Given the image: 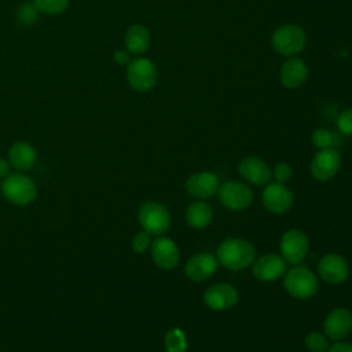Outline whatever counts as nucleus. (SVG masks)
<instances>
[{"label":"nucleus","instance_id":"10","mask_svg":"<svg viewBox=\"0 0 352 352\" xmlns=\"http://www.w3.org/2000/svg\"><path fill=\"white\" fill-rule=\"evenodd\" d=\"M264 206L275 214L286 213L293 205V192L283 183H268L263 191Z\"/></svg>","mask_w":352,"mask_h":352},{"label":"nucleus","instance_id":"6","mask_svg":"<svg viewBox=\"0 0 352 352\" xmlns=\"http://www.w3.org/2000/svg\"><path fill=\"white\" fill-rule=\"evenodd\" d=\"M126 78L135 91L147 92L157 84V66L147 58H136L126 65Z\"/></svg>","mask_w":352,"mask_h":352},{"label":"nucleus","instance_id":"14","mask_svg":"<svg viewBox=\"0 0 352 352\" xmlns=\"http://www.w3.org/2000/svg\"><path fill=\"white\" fill-rule=\"evenodd\" d=\"M324 334L333 341H341L352 331V312L346 308H334L324 319Z\"/></svg>","mask_w":352,"mask_h":352},{"label":"nucleus","instance_id":"11","mask_svg":"<svg viewBox=\"0 0 352 352\" xmlns=\"http://www.w3.org/2000/svg\"><path fill=\"white\" fill-rule=\"evenodd\" d=\"M204 302L214 311H224L232 308L238 300V290L228 283H216L209 286L204 293Z\"/></svg>","mask_w":352,"mask_h":352},{"label":"nucleus","instance_id":"9","mask_svg":"<svg viewBox=\"0 0 352 352\" xmlns=\"http://www.w3.org/2000/svg\"><path fill=\"white\" fill-rule=\"evenodd\" d=\"M341 165L340 153L336 148H320L311 161V175L318 182L333 179Z\"/></svg>","mask_w":352,"mask_h":352},{"label":"nucleus","instance_id":"2","mask_svg":"<svg viewBox=\"0 0 352 352\" xmlns=\"http://www.w3.org/2000/svg\"><path fill=\"white\" fill-rule=\"evenodd\" d=\"M305 32L297 25H282L271 36L272 48L283 56H294L305 47Z\"/></svg>","mask_w":352,"mask_h":352},{"label":"nucleus","instance_id":"3","mask_svg":"<svg viewBox=\"0 0 352 352\" xmlns=\"http://www.w3.org/2000/svg\"><path fill=\"white\" fill-rule=\"evenodd\" d=\"M286 292L294 298H309L318 292V280L314 272L305 265H294L289 270L283 279Z\"/></svg>","mask_w":352,"mask_h":352},{"label":"nucleus","instance_id":"19","mask_svg":"<svg viewBox=\"0 0 352 352\" xmlns=\"http://www.w3.org/2000/svg\"><path fill=\"white\" fill-rule=\"evenodd\" d=\"M308 77L307 63L297 56H290L279 70V80L285 88L294 89L301 87Z\"/></svg>","mask_w":352,"mask_h":352},{"label":"nucleus","instance_id":"33","mask_svg":"<svg viewBox=\"0 0 352 352\" xmlns=\"http://www.w3.org/2000/svg\"><path fill=\"white\" fill-rule=\"evenodd\" d=\"M10 172V162L4 158H0V177L8 176Z\"/></svg>","mask_w":352,"mask_h":352},{"label":"nucleus","instance_id":"21","mask_svg":"<svg viewBox=\"0 0 352 352\" xmlns=\"http://www.w3.org/2000/svg\"><path fill=\"white\" fill-rule=\"evenodd\" d=\"M150 45V32L146 26L135 23L128 28L125 33V47L129 54L140 55L146 52Z\"/></svg>","mask_w":352,"mask_h":352},{"label":"nucleus","instance_id":"13","mask_svg":"<svg viewBox=\"0 0 352 352\" xmlns=\"http://www.w3.org/2000/svg\"><path fill=\"white\" fill-rule=\"evenodd\" d=\"M286 261L278 254H264L253 264V276L261 282H274L286 272Z\"/></svg>","mask_w":352,"mask_h":352},{"label":"nucleus","instance_id":"12","mask_svg":"<svg viewBox=\"0 0 352 352\" xmlns=\"http://www.w3.org/2000/svg\"><path fill=\"white\" fill-rule=\"evenodd\" d=\"M318 271L320 278L330 285H340L346 280L349 268L346 260L336 253L324 254L318 264Z\"/></svg>","mask_w":352,"mask_h":352},{"label":"nucleus","instance_id":"17","mask_svg":"<svg viewBox=\"0 0 352 352\" xmlns=\"http://www.w3.org/2000/svg\"><path fill=\"white\" fill-rule=\"evenodd\" d=\"M186 191L198 199H206L213 197L220 184H219V179L214 173L212 172H198L191 175L187 180H186Z\"/></svg>","mask_w":352,"mask_h":352},{"label":"nucleus","instance_id":"28","mask_svg":"<svg viewBox=\"0 0 352 352\" xmlns=\"http://www.w3.org/2000/svg\"><path fill=\"white\" fill-rule=\"evenodd\" d=\"M337 126L342 135L352 138V107L341 111L337 118Z\"/></svg>","mask_w":352,"mask_h":352},{"label":"nucleus","instance_id":"24","mask_svg":"<svg viewBox=\"0 0 352 352\" xmlns=\"http://www.w3.org/2000/svg\"><path fill=\"white\" fill-rule=\"evenodd\" d=\"M165 349L166 352H186L187 351V340L184 333L180 329H170L165 334Z\"/></svg>","mask_w":352,"mask_h":352},{"label":"nucleus","instance_id":"4","mask_svg":"<svg viewBox=\"0 0 352 352\" xmlns=\"http://www.w3.org/2000/svg\"><path fill=\"white\" fill-rule=\"evenodd\" d=\"M1 192L11 204L26 206L36 199L37 188L30 177L22 173H12L4 179Z\"/></svg>","mask_w":352,"mask_h":352},{"label":"nucleus","instance_id":"30","mask_svg":"<svg viewBox=\"0 0 352 352\" xmlns=\"http://www.w3.org/2000/svg\"><path fill=\"white\" fill-rule=\"evenodd\" d=\"M272 175H274V177L276 179L278 183H283L285 184L292 177V166L289 164H286V162H279V164L275 165Z\"/></svg>","mask_w":352,"mask_h":352},{"label":"nucleus","instance_id":"16","mask_svg":"<svg viewBox=\"0 0 352 352\" xmlns=\"http://www.w3.org/2000/svg\"><path fill=\"white\" fill-rule=\"evenodd\" d=\"M151 257L160 268L172 270L177 267L180 253L172 239L166 236H158L151 243Z\"/></svg>","mask_w":352,"mask_h":352},{"label":"nucleus","instance_id":"22","mask_svg":"<svg viewBox=\"0 0 352 352\" xmlns=\"http://www.w3.org/2000/svg\"><path fill=\"white\" fill-rule=\"evenodd\" d=\"M186 220L192 228H206L213 220V209L204 201H195L188 205L186 210Z\"/></svg>","mask_w":352,"mask_h":352},{"label":"nucleus","instance_id":"29","mask_svg":"<svg viewBox=\"0 0 352 352\" xmlns=\"http://www.w3.org/2000/svg\"><path fill=\"white\" fill-rule=\"evenodd\" d=\"M150 245H151V238H150V234L146 231L138 232L132 239V249L136 253L146 252L150 248Z\"/></svg>","mask_w":352,"mask_h":352},{"label":"nucleus","instance_id":"32","mask_svg":"<svg viewBox=\"0 0 352 352\" xmlns=\"http://www.w3.org/2000/svg\"><path fill=\"white\" fill-rule=\"evenodd\" d=\"M114 60L118 63V65H128L131 62V56H129V52L128 51H116L114 52Z\"/></svg>","mask_w":352,"mask_h":352},{"label":"nucleus","instance_id":"8","mask_svg":"<svg viewBox=\"0 0 352 352\" xmlns=\"http://www.w3.org/2000/svg\"><path fill=\"white\" fill-rule=\"evenodd\" d=\"M308 248V238L300 230H289L280 238V254L289 264H300L305 258Z\"/></svg>","mask_w":352,"mask_h":352},{"label":"nucleus","instance_id":"18","mask_svg":"<svg viewBox=\"0 0 352 352\" xmlns=\"http://www.w3.org/2000/svg\"><path fill=\"white\" fill-rule=\"evenodd\" d=\"M238 170L243 180L256 186H267L272 176L268 165L258 157H245L239 162Z\"/></svg>","mask_w":352,"mask_h":352},{"label":"nucleus","instance_id":"5","mask_svg":"<svg viewBox=\"0 0 352 352\" xmlns=\"http://www.w3.org/2000/svg\"><path fill=\"white\" fill-rule=\"evenodd\" d=\"M138 220L143 231L148 232L150 235L165 234L172 221L168 209L157 201H147L142 204L138 212Z\"/></svg>","mask_w":352,"mask_h":352},{"label":"nucleus","instance_id":"27","mask_svg":"<svg viewBox=\"0 0 352 352\" xmlns=\"http://www.w3.org/2000/svg\"><path fill=\"white\" fill-rule=\"evenodd\" d=\"M37 8L34 6V3H25L19 7L16 15H18V19L19 22H22L23 25H32L36 22L37 19Z\"/></svg>","mask_w":352,"mask_h":352},{"label":"nucleus","instance_id":"26","mask_svg":"<svg viewBox=\"0 0 352 352\" xmlns=\"http://www.w3.org/2000/svg\"><path fill=\"white\" fill-rule=\"evenodd\" d=\"M304 344H305L307 349L311 352H326L330 346L326 336L322 333H318V331H311L305 337Z\"/></svg>","mask_w":352,"mask_h":352},{"label":"nucleus","instance_id":"1","mask_svg":"<svg viewBox=\"0 0 352 352\" xmlns=\"http://www.w3.org/2000/svg\"><path fill=\"white\" fill-rule=\"evenodd\" d=\"M217 261L231 271H241L249 267L256 258L254 246L242 238H227L217 248Z\"/></svg>","mask_w":352,"mask_h":352},{"label":"nucleus","instance_id":"20","mask_svg":"<svg viewBox=\"0 0 352 352\" xmlns=\"http://www.w3.org/2000/svg\"><path fill=\"white\" fill-rule=\"evenodd\" d=\"M8 162L19 170H28L36 162V150L28 142H16L8 150Z\"/></svg>","mask_w":352,"mask_h":352},{"label":"nucleus","instance_id":"7","mask_svg":"<svg viewBox=\"0 0 352 352\" xmlns=\"http://www.w3.org/2000/svg\"><path fill=\"white\" fill-rule=\"evenodd\" d=\"M219 201L223 206L231 210H242L253 202L252 188L242 182H226L217 190Z\"/></svg>","mask_w":352,"mask_h":352},{"label":"nucleus","instance_id":"15","mask_svg":"<svg viewBox=\"0 0 352 352\" xmlns=\"http://www.w3.org/2000/svg\"><path fill=\"white\" fill-rule=\"evenodd\" d=\"M217 258L212 253H198L187 260L184 274L194 282H202L217 271Z\"/></svg>","mask_w":352,"mask_h":352},{"label":"nucleus","instance_id":"31","mask_svg":"<svg viewBox=\"0 0 352 352\" xmlns=\"http://www.w3.org/2000/svg\"><path fill=\"white\" fill-rule=\"evenodd\" d=\"M326 352H352V344L344 341H336Z\"/></svg>","mask_w":352,"mask_h":352},{"label":"nucleus","instance_id":"25","mask_svg":"<svg viewBox=\"0 0 352 352\" xmlns=\"http://www.w3.org/2000/svg\"><path fill=\"white\" fill-rule=\"evenodd\" d=\"M33 3L38 11L50 15L60 14L69 6V0H34Z\"/></svg>","mask_w":352,"mask_h":352},{"label":"nucleus","instance_id":"23","mask_svg":"<svg viewBox=\"0 0 352 352\" xmlns=\"http://www.w3.org/2000/svg\"><path fill=\"white\" fill-rule=\"evenodd\" d=\"M311 140H312L314 146L318 147L319 150L320 148H336V146L340 142L338 135H336L334 132L324 129V128L315 129L311 135Z\"/></svg>","mask_w":352,"mask_h":352}]
</instances>
